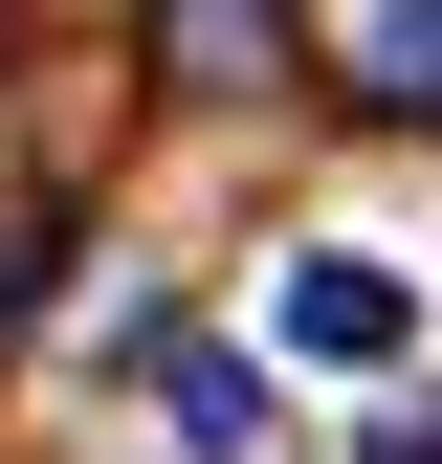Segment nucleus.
Masks as SVG:
<instances>
[{"label":"nucleus","instance_id":"nucleus-1","mask_svg":"<svg viewBox=\"0 0 442 464\" xmlns=\"http://www.w3.org/2000/svg\"><path fill=\"white\" fill-rule=\"evenodd\" d=\"M265 332H288L310 376H399V354H420V287H399V266H354V244H310L288 287H265Z\"/></svg>","mask_w":442,"mask_h":464},{"label":"nucleus","instance_id":"nucleus-3","mask_svg":"<svg viewBox=\"0 0 442 464\" xmlns=\"http://www.w3.org/2000/svg\"><path fill=\"white\" fill-rule=\"evenodd\" d=\"M155 420H178V464H265V376L244 354H155Z\"/></svg>","mask_w":442,"mask_h":464},{"label":"nucleus","instance_id":"nucleus-4","mask_svg":"<svg viewBox=\"0 0 442 464\" xmlns=\"http://www.w3.org/2000/svg\"><path fill=\"white\" fill-rule=\"evenodd\" d=\"M354 67H376V111H442V0H376Z\"/></svg>","mask_w":442,"mask_h":464},{"label":"nucleus","instance_id":"nucleus-2","mask_svg":"<svg viewBox=\"0 0 442 464\" xmlns=\"http://www.w3.org/2000/svg\"><path fill=\"white\" fill-rule=\"evenodd\" d=\"M155 67L178 89H265L288 67V0H155Z\"/></svg>","mask_w":442,"mask_h":464},{"label":"nucleus","instance_id":"nucleus-5","mask_svg":"<svg viewBox=\"0 0 442 464\" xmlns=\"http://www.w3.org/2000/svg\"><path fill=\"white\" fill-rule=\"evenodd\" d=\"M376 464H442V420H420V442H376Z\"/></svg>","mask_w":442,"mask_h":464}]
</instances>
